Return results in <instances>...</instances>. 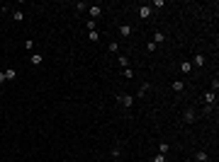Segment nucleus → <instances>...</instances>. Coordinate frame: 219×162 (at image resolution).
<instances>
[{"instance_id": "obj_18", "label": "nucleus", "mask_w": 219, "mask_h": 162, "mask_svg": "<svg viewBox=\"0 0 219 162\" xmlns=\"http://www.w3.org/2000/svg\"><path fill=\"white\" fill-rule=\"evenodd\" d=\"M117 63L122 65V68H127V65H129V58H127V56H119V58H117Z\"/></svg>"}, {"instance_id": "obj_26", "label": "nucleus", "mask_w": 219, "mask_h": 162, "mask_svg": "<svg viewBox=\"0 0 219 162\" xmlns=\"http://www.w3.org/2000/svg\"><path fill=\"white\" fill-rule=\"evenodd\" d=\"M5 82H8V78H5V73L0 70V85H5Z\"/></svg>"}, {"instance_id": "obj_9", "label": "nucleus", "mask_w": 219, "mask_h": 162, "mask_svg": "<svg viewBox=\"0 0 219 162\" xmlns=\"http://www.w3.org/2000/svg\"><path fill=\"white\" fill-rule=\"evenodd\" d=\"M149 87H151V85H149V82H144V85H141V87H139L137 97H146V92H149Z\"/></svg>"}, {"instance_id": "obj_7", "label": "nucleus", "mask_w": 219, "mask_h": 162, "mask_svg": "<svg viewBox=\"0 0 219 162\" xmlns=\"http://www.w3.org/2000/svg\"><path fill=\"white\" fill-rule=\"evenodd\" d=\"M100 15H102V8H100V5H95V8H90V19L100 17Z\"/></svg>"}, {"instance_id": "obj_15", "label": "nucleus", "mask_w": 219, "mask_h": 162, "mask_svg": "<svg viewBox=\"0 0 219 162\" xmlns=\"http://www.w3.org/2000/svg\"><path fill=\"white\" fill-rule=\"evenodd\" d=\"M117 48H119L117 41H110V44H107V51H110V53H117Z\"/></svg>"}, {"instance_id": "obj_4", "label": "nucleus", "mask_w": 219, "mask_h": 162, "mask_svg": "<svg viewBox=\"0 0 219 162\" xmlns=\"http://www.w3.org/2000/svg\"><path fill=\"white\" fill-rule=\"evenodd\" d=\"M163 41H166V34H163V32H154V44L158 46V44H163Z\"/></svg>"}, {"instance_id": "obj_20", "label": "nucleus", "mask_w": 219, "mask_h": 162, "mask_svg": "<svg viewBox=\"0 0 219 162\" xmlns=\"http://www.w3.org/2000/svg\"><path fill=\"white\" fill-rule=\"evenodd\" d=\"M15 75H17V73L12 70V68H8V70H5V78H8V80H15Z\"/></svg>"}, {"instance_id": "obj_21", "label": "nucleus", "mask_w": 219, "mask_h": 162, "mask_svg": "<svg viewBox=\"0 0 219 162\" xmlns=\"http://www.w3.org/2000/svg\"><path fill=\"white\" fill-rule=\"evenodd\" d=\"M124 78H127V80H132V78H134V70H132V68H124Z\"/></svg>"}, {"instance_id": "obj_12", "label": "nucleus", "mask_w": 219, "mask_h": 162, "mask_svg": "<svg viewBox=\"0 0 219 162\" xmlns=\"http://www.w3.org/2000/svg\"><path fill=\"white\" fill-rule=\"evenodd\" d=\"M180 70H182V73H190V70H192V63H190V61H182V63H180Z\"/></svg>"}, {"instance_id": "obj_8", "label": "nucleus", "mask_w": 219, "mask_h": 162, "mask_svg": "<svg viewBox=\"0 0 219 162\" xmlns=\"http://www.w3.org/2000/svg\"><path fill=\"white\" fill-rule=\"evenodd\" d=\"M32 63L42 65V63H44V56H42V53H32Z\"/></svg>"}, {"instance_id": "obj_1", "label": "nucleus", "mask_w": 219, "mask_h": 162, "mask_svg": "<svg viewBox=\"0 0 219 162\" xmlns=\"http://www.w3.org/2000/svg\"><path fill=\"white\" fill-rule=\"evenodd\" d=\"M117 102L122 107H132V104H134V97H132V94H117Z\"/></svg>"}, {"instance_id": "obj_19", "label": "nucleus", "mask_w": 219, "mask_h": 162, "mask_svg": "<svg viewBox=\"0 0 219 162\" xmlns=\"http://www.w3.org/2000/svg\"><path fill=\"white\" fill-rule=\"evenodd\" d=\"M110 155H112V157H122V148H112V150H110Z\"/></svg>"}, {"instance_id": "obj_3", "label": "nucleus", "mask_w": 219, "mask_h": 162, "mask_svg": "<svg viewBox=\"0 0 219 162\" xmlns=\"http://www.w3.org/2000/svg\"><path fill=\"white\" fill-rule=\"evenodd\" d=\"M205 102H207V107L217 104V94H214V92H207V94H205Z\"/></svg>"}, {"instance_id": "obj_24", "label": "nucleus", "mask_w": 219, "mask_h": 162, "mask_svg": "<svg viewBox=\"0 0 219 162\" xmlns=\"http://www.w3.org/2000/svg\"><path fill=\"white\" fill-rule=\"evenodd\" d=\"M217 90H219V80H217V78H214V80H212V92L217 94Z\"/></svg>"}, {"instance_id": "obj_17", "label": "nucleus", "mask_w": 219, "mask_h": 162, "mask_svg": "<svg viewBox=\"0 0 219 162\" xmlns=\"http://www.w3.org/2000/svg\"><path fill=\"white\" fill-rule=\"evenodd\" d=\"M88 39H90V41H98V39H100V32H98V29H93L90 34H88Z\"/></svg>"}, {"instance_id": "obj_25", "label": "nucleus", "mask_w": 219, "mask_h": 162, "mask_svg": "<svg viewBox=\"0 0 219 162\" xmlns=\"http://www.w3.org/2000/svg\"><path fill=\"white\" fill-rule=\"evenodd\" d=\"M154 162H166V155H161V153H158V155L154 157Z\"/></svg>"}, {"instance_id": "obj_2", "label": "nucleus", "mask_w": 219, "mask_h": 162, "mask_svg": "<svg viewBox=\"0 0 219 162\" xmlns=\"http://www.w3.org/2000/svg\"><path fill=\"white\" fill-rule=\"evenodd\" d=\"M151 12H154V10L149 8V5H144V8H139V17H141V19H149V17H151Z\"/></svg>"}, {"instance_id": "obj_13", "label": "nucleus", "mask_w": 219, "mask_h": 162, "mask_svg": "<svg viewBox=\"0 0 219 162\" xmlns=\"http://www.w3.org/2000/svg\"><path fill=\"white\" fill-rule=\"evenodd\" d=\"M168 150H171V145H168V143H158V153H161V155H166Z\"/></svg>"}, {"instance_id": "obj_6", "label": "nucleus", "mask_w": 219, "mask_h": 162, "mask_svg": "<svg viewBox=\"0 0 219 162\" xmlns=\"http://www.w3.org/2000/svg\"><path fill=\"white\" fill-rule=\"evenodd\" d=\"M192 119H195V111H192V109H185V111H182V121H188V124H190Z\"/></svg>"}, {"instance_id": "obj_11", "label": "nucleus", "mask_w": 219, "mask_h": 162, "mask_svg": "<svg viewBox=\"0 0 219 162\" xmlns=\"http://www.w3.org/2000/svg\"><path fill=\"white\" fill-rule=\"evenodd\" d=\"M171 87H173V92H182V90H185V82H180V80H175L173 85H171Z\"/></svg>"}, {"instance_id": "obj_10", "label": "nucleus", "mask_w": 219, "mask_h": 162, "mask_svg": "<svg viewBox=\"0 0 219 162\" xmlns=\"http://www.w3.org/2000/svg\"><path fill=\"white\" fill-rule=\"evenodd\" d=\"M192 65L202 68V65H205V56H202V53H197V56H195V61H192Z\"/></svg>"}, {"instance_id": "obj_14", "label": "nucleus", "mask_w": 219, "mask_h": 162, "mask_svg": "<svg viewBox=\"0 0 219 162\" xmlns=\"http://www.w3.org/2000/svg\"><path fill=\"white\" fill-rule=\"evenodd\" d=\"M210 160V155L205 153V150H200V153H197V162H207Z\"/></svg>"}, {"instance_id": "obj_23", "label": "nucleus", "mask_w": 219, "mask_h": 162, "mask_svg": "<svg viewBox=\"0 0 219 162\" xmlns=\"http://www.w3.org/2000/svg\"><path fill=\"white\" fill-rule=\"evenodd\" d=\"M25 48H27V51H32V48H34V41H32V39H27V41H25Z\"/></svg>"}, {"instance_id": "obj_5", "label": "nucleus", "mask_w": 219, "mask_h": 162, "mask_svg": "<svg viewBox=\"0 0 219 162\" xmlns=\"http://www.w3.org/2000/svg\"><path fill=\"white\" fill-rule=\"evenodd\" d=\"M119 34L124 36V39H129V36H132V27H129V24H122V27H119Z\"/></svg>"}, {"instance_id": "obj_22", "label": "nucleus", "mask_w": 219, "mask_h": 162, "mask_svg": "<svg viewBox=\"0 0 219 162\" xmlns=\"http://www.w3.org/2000/svg\"><path fill=\"white\" fill-rule=\"evenodd\" d=\"M146 51H149V53H154V51H156V44H154V41H149V44H146Z\"/></svg>"}, {"instance_id": "obj_16", "label": "nucleus", "mask_w": 219, "mask_h": 162, "mask_svg": "<svg viewBox=\"0 0 219 162\" xmlns=\"http://www.w3.org/2000/svg\"><path fill=\"white\" fill-rule=\"evenodd\" d=\"M12 17L17 19V22H22V19H25V12H22V10H15V12H12Z\"/></svg>"}]
</instances>
